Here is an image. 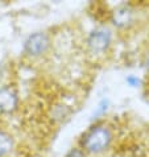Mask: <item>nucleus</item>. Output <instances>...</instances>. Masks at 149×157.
Here are the masks:
<instances>
[{"label":"nucleus","mask_w":149,"mask_h":157,"mask_svg":"<svg viewBox=\"0 0 149 157\" xmlns=\"http://www.w3.org/2000/svg\"><path fill=\"white\" fill-rule=\"evenodd\" d=\"M66 157H86V152L82 148H73L67 152Z\"/></svg>","instance_id":"1a4fd4ad"},{"label":"nucleus","mask_w":149,"mask_h":157,"mask_svg":"<svg viewBox=\"0 0 149 157\" xmlns=\"http://www.w3.org/2000/svg\"><path fill=\"white\" fill-rule=\"evenodd\" d=\"M15 148V140L7 131L0 129V157H7Z\"/></svg>","instance_id":"423d86ee"},{"label":"nucleus","mask_w":149,"mask_h":157,"mask_svg":"<svg viewBox=\"0 0 149 157\" xmlns=\"http://www.w3.org/2000/svg\"><path fill=\"white\" fill-rule=\"evenodd\" d=\"M112 44V32L107 27H96L87 36V48L93 54H104Z\"/></svg>","instance_id":"f03ea898"},{"label":"nucleus","mask_w":149,"mask_h":157,"mask_svg":"<svg viewBox=\"0 0 149 157\" xmlns=\"http://www.w3.org/2000/svg\"><path fill=\"white\" fill-rule=\"evenodd\" d=\"M112 143V132L107 125L95 124L83 133L81 139V148L86 153L99 155L107 151Z\"/></svg>","instance_id":"f257e3e1"},{"label":"nucleus","mask_w":149,"mask_h":157,"mask_svg":"<svg viewBox=\"0 0 149 157\" xmlns=\"http://www.w3.org/2000/svg\"><path fill=\"white\" fill-rule=\"evenodd\" d=\"M50 48V37L46 32L38 30V32H33L25 38L23 50L24 53L29 56V57L37 58L45 54Z\"/></svg>","instance_id":"7ed1b4c3"},{"label":"nucleus","mask_w":149,"mask_h":157,"mask_svg":"<svg viewBox=\"0 0 149 157\" xmlns=\"http://www.w3.org/2000/svg\"><path fill=\"white\" fill-rule=\"evenodd\" d=\"M20 98L13 86L4 85L0 86V114L10 115L19 108Z\"/></svg>","instance_id":"20e7f679"},{"label":"nucleus","mask_w":149,"mask_h":157,"mask_svg":"<svg viewBox=\"0 0 149 157\" xmlns=\"http://www.w3.org/2000/svg\"><path fill=\"white\" fill-rule=\"evenodd\" d=\"M147 67L149 69V57H148V59H147Z\"/></svg>","instance_id":"9d476101"},{"label":"nucleus","mask_w":149,"mask_h":157,"mask_svg":"<svg viewBox=\"0 0 149 157\" xmlns=\"http://www.w3.org/2000/svg\"><path fill=\"white\" fill-rule=\"evenodd\" d=\"M109 108V100L107 98L102 99L100 102L98 103V106H96L95 111H94V115H93V119H99L100 116H103L106 112L108 111Z\"/></svg>","instance_id":"0eeeda50"},{"label":"nucleus","mask_w":149,"mask_h":157,"mask_svg":"<svg viewBox=\"0 0 149 157\" xmlns=\"http://www.w3.org/2000/svg\"><path fill=\"white\" fill-rule=\"evenodd\" d=\"M125 83L129 87H139L140 83H141V79H140L139 77L133 75V74H129V75H127V78H125Z\"/></svg>","instance_id":"6e6552de"},{"label":"nucleus","mask_w":149,"mask_h":157,"mask_svg":"<svg viewBox=\"0 0 149 157\" xmlns=\"http://www.w3.org/2000/svg\"><path fill=\"white\" fill-rule=\"evenodd\" d=\"M135 12L132 7L128 4H120L116 8H113L111 12V23L113 27L119 29H125L133 24Z\"/></svg>","instance_id":"39448f33"}]
</instances>
